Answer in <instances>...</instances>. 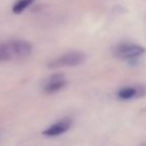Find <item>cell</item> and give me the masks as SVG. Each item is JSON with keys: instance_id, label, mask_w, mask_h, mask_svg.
Returning a JSON list of instances; mask_svg holds the SVG:
<instances>
[{"instance_id": "obj_3", "label": "cell", "mask_w": 146, "mask_h": 146, "mask_svg": "<svg viewBox=\"0 0 146 146\" xmlns=\"http://www.w3.org/2000/svg\"><path fill=\"white\" fill-rule=\"evenodd\" d=\"M145 53V49L141 45L134 43H121L114 47L113 54L122 60H135Z\"/></svg>"}, {"instance_id": "obj_1", "label": "cell", "mask_w": 146, "mask_h": 146, "mask_svg": "<svg viewBox=\"0 0 146 146\" xmlns=\"http://www.w3.org/2000/svg\"><path fill=\"white\" fill-rule=\"evenodd\" d=\"M32 52V45L23 39L9 40L0 44V62L17 60L28 57Z\"/></svg>"}, {"instance_id": "obj_4", "label": "cell", "mask_w": 146, "mask_h": 146, "mask_svg": "<svg viewBox=\"0 0 146 146\" xmlns=\"http://www.w3.org/2000/svg\"><path fill=\"white\" fill-rule=\"evenodd\" d=\"M67 80L63 73H54L44 80L43 82V91L46 93H55L60 91L66 86Z\"/></svg>"}, {"instance_id": "obj_5", "label": "cell", "mask_w": 146, "mask_h": 146, "mask_svg": "<svg viewBox=\"0 0 146 146\" xmlns=\"http://www.w3.org/2000/svg\"><path fill=\"white\" fill-rule=\"evenodd\" d=\"M117 96L121 100L138 99L146 96V84L124 86L117 92Z\"/></svg>"}, {"instance_id": "obj_6", "label": "cell", "mask_w": 146, "mask_h": 146, "mask_svg": "<svg viewBox=\"0 0 146 146\" xmlns=\"http://www.w3.org/2000/svg\"><path fill=\"white\" fill-rule=\"evenodd\" d=\"M71 126H72V119L69 117H64L46 128L43 131V135L47 137H56L67 132L71 128Z\"/></svg>"}, {"instance_id": "obj_2", "label": "cell", "mask_w": 146, "mask_h": 146, "mask_svg": "<svg viewBox=\"0 0 146 146\" xmlns=\"http://www.w3.org/2000/svg\"><path fill=\"white\" fill-rule=\"evenodd\" d=\"M86 61L85 53L81 51H70L61 56L52 59L47 63V67L50 69H59L65 67H75L83 64Z\"/></svg>"}, {"instance_id": "obj_7", "label": "cell", "mask_w": 146, "mask_h": 146, "mask_svg": "<svg viewBox=\"0 0 146 146\" xmlns=\"http://www.w3.org/2000/svg\"><path fill=\"white\" fill-rule=\"evenodd\" d=\"M35 0H17L12 7V12L14 14H20L25 9H27Z\"/></svg>"}, {"instance_id": "obj_8", "label": "cell", "mask_w": 146, "mask_h": 146, "mask_svg": "<svg viewBox=\"0 0 146 146\" xmlns=\"http://www.w3.org/2000/svg\"><path fill=\"white\" fill-rule=\"evenodd\" d=\"M140 146H146V142H145V143H142V144H141V145H140Z\"/></svg>"}]
</instances>
